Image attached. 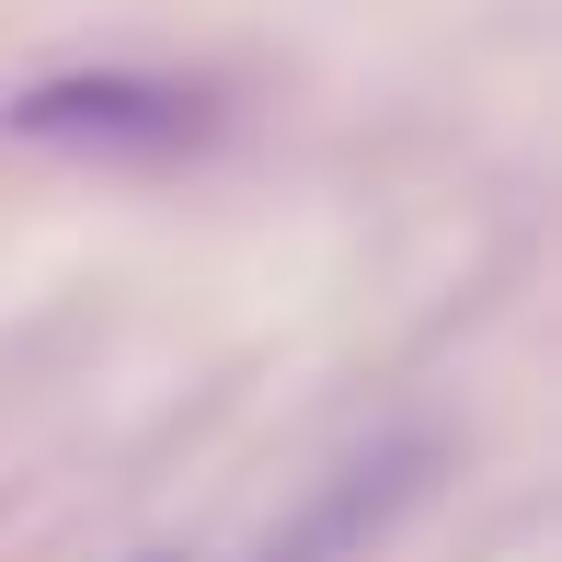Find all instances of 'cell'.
<instances>
[{
  "mask_svg": "<svg viewBox=\"0 0 562 562\" xmlns=\"http://www.w3.org/2000/svg\"><path fill=\"white\" fill-rule=\"evenodd\" d=\"M425 471H437V448H425V437H402V448H368V459H345V471L322 482V494L299 505V517L276 528V540L252 551V562H356V551L379 540V528L402 517V505L425 494Z\"/></svg>",
  "mask_w": 562,
  "mask_h": 562,
  "instance_id": "2",
  "label": "cell"
},
{
  "mask_svg": "<svg viewBox=\"0 0 562 562\" xmlns=\"http://www.w3.org/2000/svg\"><path fill=\"white\" fill-rule=\"evenodd\" d=\"M0 138L23 149H81V161H172L207 138V92L161 69H58L0 104Z\"/></svg>",
  "mask_w": 562,
  "mask_h": 562,
  "instance_id": "1",
  "label": "cell"
}]
</instances>
